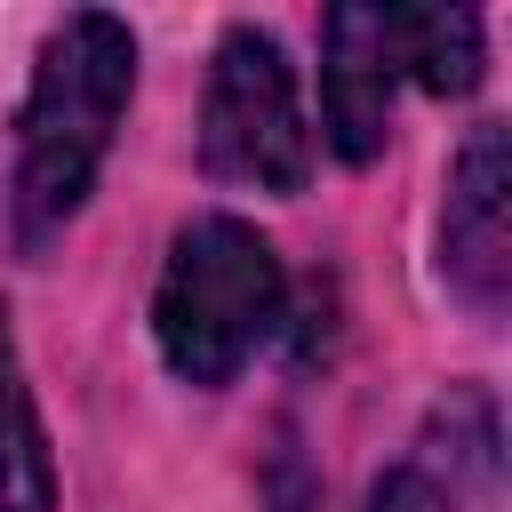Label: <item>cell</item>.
Here are the masks:
<instances>
[{"instance_id": "cell-2", "label": "cell", "mask_w": 512, "mask_h": 512, "mask_svg": "<svg viewBox=\"0 0 512 512\" xmlns=\"http://www.w3.org/2000/svg\"><path fill=\"white\" fill-rule=\"evenodd\" d=\"M280 320V256L240 216H192L160 264L152 336L184 384H232Z\"/></svg>"}, {"instance_id": "cell-8", "label": "cell", "mask_w": 512, "mask_h": 512, "mask_svg": "<svg viewBox=\"0 0 512 512\" xmlns=\"http://www.w3.org/2000/svg\"><path fill=\"white\" fill-rule=\"evenodd\" d=\"M368 512H456V496H448V488H440L424 464H392V472L376 480Z\"/></svg>"}, {"instance_id": "cell-3", "label": "cell", "mask_w": 512, "mask_h": 512, "mask_svg": "<svg viewBox=\"0 0 512 512\" xmlns=\"http://www.w3.org/2000/svg\"><path fill=\"white\" fill-rule=\"evenodd\" d=\"M200 160L216 184H240V192H304L312 176L296 72L264 24H232L216 40V72L200 104Z\"/></svg>"}, {"instance_id": "cell-7", "label": "cell", "mask_w": 512, "mask_h": 512, "mask_svg": "<svg viewBox=\"0 0 512 512\" xmlns=\"http://www.w3.org/2000/svg\"><path fill=\"white\" fill-rule=\"evenodd\" d=\"M384 48L432 96H464L480 80V16L472 8H384Z\"/></svg>"}, {"instance_id": "cell-4", "label": "cell", "mask_w": 512, "mask_h": 512, "mask_svg": "<svg viewBox=\"0 0 512 512\" xmlns=\"http://www.w3.org/2000/svg\"><path fill=\"white\" fill-rule=\"evenodd\" d=\"M440 264L472 312H504L512 288V152L504 120H480L448 168V216H440Z\"/></svg>"}, {"instance_id": "cell-6", "label": "cell", "mask_w": 512, "mask_h": 512, "mask_svg": "<svg viewBox=\"0 0 512 512\" xmlns=\"http://www.w3.org/2000/svg\"><path fill=\"white\" fill-rule=\"evenodd\" d=\"M0 512H56V464H48V432L32 416V392H24L8 304H0Z\"/></svg>"}, {"instance_id": "cell-1", "label": "cell", "mask_w": 512, "mask_h": 512, "mask_svg": "<svg viewBox=\"0 0 512 512\" xmlns=\"http://www.w3.org/2000/svg\"><path fill=\"white\" fill-rule=\"evenodd\" d=\"M136 96V40L120 16L80 8L48 32L32 96H24V136H16V248L40 256L88 200L112 128Z\"/></svg>"}, {"instance_id": "cell-5", "label": "cell", "mask_w": 512, "mask_h": 512, "mask_svg": "<svg viewBox=\"0 0 512 512\" xmlns=\"http://www.w3.org/2000/svg\"><path fill=\"white\" fill-rule=\"evenodd\" d=\"M392 48H384V8H328L320 24V128L336 144V160L368 168L384 152V120H392Z\"/></svg>"}]
</instances>
